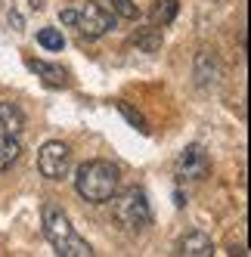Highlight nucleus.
<instances>
[{
    "label": "nucleus",
    "mask_w": 251,
    "mask_h": 257,
    "mask_svg": "<svg viewBox=\"0 0 251 257\" xmlns=\"http://www.w3.org/2000/svg\"><path fill=\"white\" fill-rule=\"evenodd\" d=\"M38 171L47 180H65L68 171H71V149L59 140L44 143L41 152H38Z\"/></svg>",
    "instance_id": "obj_5"
},
{
    "label": "nucleus",
    "mask_w": 251,
    "mask_h": 257,
    "mask_svg": "<svg viewBox=\"0 0 251 257\" xmlns=\"http://www.w3.org/2000/svg\"><path fill=\"white\" fill-rule=\"evenodd\" d=\"M220 78H223L220 59L214 56V53H199V56H195V84L202 90H208V87H217Z\"/></svg>",
    "instance_id": "obj_7"
},
{
    "label": "nucleus",
    "mask_w": 251,
    "mask_h": 257,
    "mask_svg": "<svg viewBox=\"0 0 251 257\" xmlns=\"http://www.w3.org/2000/svg\"><path fill=\"white\" fill-rule=\"evenodd\" d=\"M180 254L186 257H211L214 254V242H211V235L205 232H189L180 238Z\"/></svg>",
    "instance_id": "obj_9"
},
{
    "label": "nucleus",
    "mask_w": 251,
    "mask_h": 257,
    "mask_svg": "<svg viewBox=\"0 0 251 257\" xmlns=\"http://www.w3.org/2000/svg\"><path fill=\"white\" fill-rule=\"evenodd\" d=\"M75 28L84 34L87 41H96V38H102V34H109L115 28V13L105 4H99V0H87L84 10L78 13Z\"/></svg>",
    "instance_id": "obj_4"
},
{
    "label": "nucleus",
    "mask_w": 251,
    "mask_h": 257,
    "mask_svg": "<svg viewBox=\"0 0 251 257\" xmlns=\"http://www.w3.org/2000/svg\"><path fill=\"white\" fill-rule=\"evenodd\" d=\"M115 108H118V112H121L124 118H128V121H131L134 127H137L140 134H149V124H146V118H143L140 112H134V108H131L128 102H124V99H118V102H115Z\"/></svg>",
    "instance_id": "obj_14"
},
{
    "label": "nucleus",
    "mask_w": 251,
    "mask_h": 257,
    "mask_svg": "<svg viewBox=\"0 0 251 257\" xmlns=\"http://www.w3.org/2000/svg\"><path fill=\"white\" fill-rule=\"evenodd\" d=\"M25 127V115L16 102H0V134H10V137H19Z\"/></svg>",
    "instance_id": "obj_8"
},
{
    "label": "nucleus",
    "mask_w": 251,
    "mask_h": 257,
    "mask_svg": "<svg viewBox=\"0 0 251 257\" xmlns=\"http://www.w3.org/2000/svg\"><path fill=\"white\" fill-rule=\"evenodd\" d=\"M38 44L44 50H50V53H59L65 47V38H62V31H56V28H41L38 31Z\"/></svg>",
    "instance_id": "obj_13"
},
{
    "label": "nucleus",
    "mask_w": 251,
    "mask_h": 257,
    "mask_svg": "<svg viewBox=\"0 0 251 257\" xmlns=\"http://www.w3.org/2000/svg\"><path fill=\"white\" fill-rule=\"evenodd\" d=\"M10 25H16V31H22V19H19V13H10Z\"/></svg>",
    "instance_id": "obj_18"
},
{
    "label": "nucleus",
    "mask_w": 251,
    "mask_h": 257,
    "mask_svg": "<svg viewBox=\"0 0 251 257\" xmlns=\"http://www.w3.org/2000/svg\"><path fill=\"white\" fill-rule=\"evenodd\" d=\"M177 10H180V4L177 0H155L152 7V22L155 25H171L177 19Z\"/></svg>",
    "instance_id": "obj_12"
},
{
    "label": "nucleus",
    "mask_w": 251,
    "mask_h": 257,
    "mask_svg": "<svg viewBox=\"0 0 251 257\" xmlns=\"http://www.w3.org/2000/svg\"><path fill=\"white\" fill-rule=\"evenodd\" d=\"M118 168L112 161H84L78 168V177H75V189L84 201H90V205H102V201H109L115 192H118Z\"/></svg>",
    "instance_id": "obj_2"
},
{
    "label": "nucleus",
    "mask_w": 251,
    "mask_h": 257,
    "mask_svg": "<svg viewBox=\"0 0 251 257\" xmlns=\"http://www.w3.org/2000/svg\"><path fill=\"white\" fill-rule=\"evenodd\" d=\"M22 155V140L19 137H10V134H0V171L13 168Z\"/></svg>",
    "instance_id": "obj_11"
},
{
    "label": "nucleus",
    "mask_w": 251,
    "mask_h": 257,
    "mask_svg": "<svg viewBox=\"0 0 251 257\" xmlns=\"http://www.w3.org/2000/svg\"><path fill=\"white\" fill-rule=\"evenodd\" d=\"M112 13L121 16V19H137V16H140L134 0H112Z\"/></svg>",
    "instance_id": "obj_15"
},
{
    "label": "nucleus",
    "mask_w": 251,
    "mask_h": 257,
    "mask_svg": "<svg viewBox=\"0 0 251 257\" xmlns=\"http://www.w3.org/2000/svg\"><path fill=\"white\" fill-rule=\"evenodd\" d=\"M28 68L38 71L47 87H65L68 84V71L59 68V65H47V62H38V59H28Z\"/></svg>",
    "instance_id": "obj_10"
},
{
    "label": "nucleus",
    "mask_w": 251,
    "mask_h": 257,
    "mask_svg": "<svg viewBox=\"0 0 251 257\" xmlns=\"http://www.w3.org/2000/svg\"><path fill=\"white\" fill-rule=\"evenodd\" d=\"M143 50H146V53H152V50H158L161 47V34L152 28V31H146V34H137V38H134Z\"/></svg>",
    "instance_id": "obj_16"
},
{
    "label": "nucleus",
    "mask_w": 251,
    "mask_h": 257,
    "mask_svg": "<svg viewBox=\"0 0 251 257\" xmlns=\"http://www.w3.org/2000/svg\"><path fill=\"white\" fill-rule=\"evenodd\" d=\"M211 174V158L199 143H189L177 158V177L180 180H205Z\"/></svg>",
    "instance_id": "obj_6"
},
{
    "label": "nucleus",
    "mask_w": 251,
    "mask_h": 257,
    "mask_svg": "<svg viewBox=\"0 0 251 257\" xmlns=\"http://www.w3.org/2000/svg\"><path fill=\"white\" fill-rule=\"evenodd\" d=\"M41 217H44V235H47V242L53 245V251H56L59 257H93L90 242L75 232V226H71V220L65 217L62 208H56L53 201H47Z\"/></svg>",
    "instance_id": "obj_1"
},
{
    "label": "nucleus",
    "mask_w": 251,
    "mask_h": 257,
    "mask_svg": "<svg viewBox=\"0 0 251 257\" xmlns=\"http://www.w3.org/2000/svg\"><path fill=\"white\" fill-rule=\"evenodd\" d=\"M59 22L75 28V22H78V10H62V13H59Z\"/></svg>",
    "instance_id": "obj_17"
},
{
    "label": "nucleus",
    "mask_w": 251,
    "mask_h": 257,
    "mask_svg": "<svg viewBox=\"0 0 251 257\" xmlns=\"http://www.w3.org/2000/svg\"><path fill=\"white\" fill-rule=\"evenodd\" d=\"M109 201H112V217H115L118 226L137 232V229L152 223V208H149V198L143 189H128L121 195L115 192Z\"/></svg>",
    "instance_id": "obj_3"
}]
</instances>
